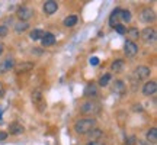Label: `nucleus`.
Returning a JSON list of instances; mask_svg holds the SVG:
<instances>
[{
    "label": "nucleus",
    "instance_id": "f257e3e1",
    "mask_svg": "<svg viewBox=\"0 0 157 145\" xmlns=\"http://www.w3.org/2000/svg\"><path fill=\"white\" fill-rule=\"evenodd\" d=\"M93 128H96V119L93 117H82L74 123V131L78 135H86Z\"/></svg>",
    "mask_w": 157,
    "mask_h": 145
},
{
    "label": "nucleus",
    "instance_id": "f03ea898",
    "mask_svg": "<svg viewBox=\"0 0 157 145\" xmlns=\"http://www.w3.org/2000/svg\"><path fill=\"white\" fill-rule=\"evenodd\" d=\"M101 110L102 106L98 100H87L82 103V106H80V112L86 116H95L98 113H101Z\"/></svg>",
    "mask_w": 157,
    "mask_h": 145
},
{
    "label": "nucleus",
    "instance_id": "7ed1b4c3",
    "mask_svg": "<svg viewBox=\"0 0 157 145\" xmlns=\"http://www.w3.org/2000/svg\"><path fill=\"white\" fill-rule=\"evenodd\" d=\"M16 16L19 17V22H28L34 16V10L29 6H19L16 10Z\"/></svg>",
    "mask_w": 157,
    "mask_h": 145
},
{
    "label": "nucleus",
    "instance_id": "20e7f679",
    "mask_svg": "<svg viewBox=\"0 0 157 145\" xmlns=\"http://www.w3.org/2000/svg\"><path fill=\"white\" fill-rule=\"evenodd\" d=\"M156 29L154 28H150V26H147L144 28L143 31H140V38L146 42V44H150V42H154L156 41Z\"/></svg>",
    "mask_w": 157,
    "mask_h": 145
},
{
    "label": "nucleus",
    "instance_id": "39448f33",
    "mask_svg": "<svg viewBox=\"0 0 157 145\" xmlns=\"http://www.w3.org/2000/svg\"><path fill=\"white\" fill-rule=\"evenodd\" d=\"M124 52H125V55L128 57V58H132V57L137 55V52H138V46L135 42L132 41H125V44H124Z\"/></svg>",
    "mask_w": 157,
    "mask_h": 145
},
{
    "label": "nucleus",
    "instance_id": "423d86ee",
    "mask_svg": "<svg viewBox=\"0 0 157 145\" xmlns=\"http://www.w3.org/2000/svg\"><path fill=\"white\" fill-rule=\"evenodd\" d=\"M83 95L86 96V97H89L90 100H95L96 97L99 96V89H98V86H96L95 83H89L84 87Z\"/></svg>",
    "mask_w": 157,
    "mask_h": 145
},
{
    "label": "nucleus",
    "instance_id": "0eeeda50",
    "mask_svg": "<svg viewBox=\"0 0 157 145\" xmlns=\"http://www.w3.org/2000/svg\"><path fill=\"white\" fill-rule=\"evenodd\" d=\"M34 67H35V64L32 61H22V62H19V64H15L13 70H15L16 74H22V72L31 71Z\"/></svg>",
    "mask_w": 157,
    "mask_h": 145
},
{
    "label": "nucleus",
    "instance_id": "6e6552de",
    "mask_svg": "<svg viewBox=\"0 0 157 145\" xmlns=\"http://www.w3.org/2000/svg\"><path fill=\"white\" fill-rule=\"evenodd\" d=\"M140 19L146 23H151L153 20L156 19V13H154V10L150 9V7H144L140 13Z\"/></svg>",
    "mask_w": 157,
    "mask_h": 145
},
{
    "label": "nucleus",
    "instance_id": "1a4fd4ad",
    "mask_svg": "<svg viewBox=\"0 0 157 145\" xmlns=\"http://www.w3.org/2000/svg\"><path fill=\"white\" fill-rule=\"evenodd\" d=\"M150 72H151V70H150V67H147V65H138V67L135 68V78L137 80H146L148 76H150Z\"/></svg>",
    "mask_w": 157,
    "mask_h": 145
},
{
    "label": "nucleus",
    "instance_id": "9d476101",
    "mask_svg": "<svg viewBox=\"0 0 157 145\" xmlns=\"http://www.w3.org/2000/svg\"><path fill=\"white\" fill-rule=\"evenodd\" d=\"M42 10H44L45 15H54L57 10H58V3H57L56 0H48V2H45L44 6H42Z\"/></svg>",
    "mask_w": 157,
    "mask_h": 145
},
{
    "label": "nucleus",
    "instance_id": "9b49d317",
    "mask_svg": "<svg viewBox=\"0 0 157 145\" xmlns=\"http://www.w3.org/2000/svg\"><path fill=\"white\" fill-rule=\"evenodd\" d=\"M13 67H15V58H13V57H7L5 60H2V61H0V74L9 71V70H12Z\"/></svg>",
    "mask_w": 157,
    "mask_h": 145
},
{
    "label": "nucleus",
    "instance_id": "f8f14e48",
    "mask_svg": "<svg viewBox=\"0 0 157 145\" xmlns=\"http://www.w3.org/2000/svg\"><path fill=\"white\" fill-rule=\"evenodd\" d=\"M156 91H157V83L154 80L147 81V83L144 84V87H143V95L144 96H153Z\"/></svg>",
    "mask_w": 157,
    "mask_h": 145
},
{
    "label": "nucleus",
    "instance_id": "ddd939ff",
    "mask_svg": "<svg viewBox=\"0 0 157 145\" xmlns=\"http://www.w3.org/2000/svg\"><path fill=\"white\" fill-rule=\"evenodd\" d=\"M119 20H121V9L117 7V9H113L112 13H111V16H109V25H111L112 28H115L118 23H119Z\"/></svg>",
    "mask_w": 157,
    "mask_h": 145
},
{
    "label": "nucleus",
    "instance_id": "4468645a",
    "mask_svg": "<svg viewBox=\"0 0 157 145\" xmlns=\"http://www.w3.org/2000/svg\"><path fill=\"white\" fill-rule=\"evenodd\" d=\"M41 44H42V46H51V45L56 44V36H54V34H51V32H45L44 36L41 38Z\"/></svg>",
    "mask_w": 157,
    "mask_h": 145
},
{
    "label": "nucleus",
    "instance_id": "2eb2a0df",
    "mask_svg": "<svg viewBox=\"0 0 157 145\" xmlns=\"http://www.w3.org/2000/svg\"><path fill=\"white\" fill-rule=\"evenodd\" d=\"M9 132H10V135H21L25 132V128L19 122H12L9 125Z\"/></svg>",
    "mask_w": 157,
    "mask_h": 145
},
{
    "label": "nucleus",
    "instance_id": "dca6fc26",
    "mask_svg": "<svg viewBox=\"0 0 157 145\" xmlns=\"http://www.w3.org/2000/svg\"><path fill=\"white\" fill-rule=\"evenodd\" d=\"M125 89L127 87H125V83H124L122 80H117L112 86V91L115 95H119V96H122L125 93Z\"/></svg>",
    "mask_w": 157,
    "mask_h": 145
},
{
    "label": "nucleus",
    "instance_id": "f3484780",
    "mask_svg": "<svg viewBox=\"0 0 157 145\" xmlns=\"http://www.w3.org/2000/svg\"><path fill=\"white\" fill-rule=\"evenodd\" d=\"M86 135H87L89 141H99L102 136H103V132H102V129H99V128H93Z\"/></svg>",
    "mask_w": 157,
    "mask_h": 145
},
{
    "label": "nucleus",
    "instance_id": "a211bd4d",
    "mask_svg": "<svg viewBox=\"0 0 157 145\" xmlns=\"http://www.w3.org/2000/svg\"><path fill=\"white\" fill-rule=\"evenodd\" d=\"M124 65H125L124 60H121V58H117V60H113V62L111 64V71H113V72H121L124 70Z\"/></svg>",
    "mask_w": 157,
    "mask_h": 145
},
{
    "label": "nucleus",
    "instance_id": "6ab92c4d",
    "mask_svg": "<svg viewBox=\"0 0 157 145\" xmlns=\"http://www.w3.org/2000/svg\"><path fill=\"white\" fill-rule=\"evenodd\" d=\"M77 16L76 15H70V16H67L64 20H63V25L66 26V28H73L74 25H77Z\"/></svg>",
    "mask_w": 157,
    "mask_h": 145
},
{
    "label": "nucleus",
    "instance_id": "aec40b11",
    "mask_svg": "<svg viewBox=\"0 0 157 145\" xmlns=\"http://www.w3.org/2000/svg\"><path fill=\"white\" fill-rule=\"evenodd\" d=\"M32 102H34L35 105H42L44 96H42V91H41V90H34V91H32Z\"/></svg>",
    "mask_w": 157,
    "mask_h": 145
},
{
    "label": "nucleus",
    "instance_id": "412c9836",
    "mask_svg": "<svg viewBox=\"0 0 157 145\" xmlns=\"http://www.w3.org/2000/svg\"><path fill=\"white\" fill-rule=\"evenodd\" d=\"M146 138H147V141H148L150 144H156V142H157V128L148 129Z\"/></svg>",
    "mask_w": 157,
    "mask_h": 145
},
{
    "label": "nucleus",
    "instance_id": "4be33fe9",
    "mask_svg": "<svg viewBox=\"0 0 157 145\" xmlns=\"http://www.w3.org/2000/svg\"><path fill=\"white\" fill-rule=\"evenodd\" d=\"M125 34L128 35V38H129L128 41H132V42H134L135 39L140 38V31H138V28H129Z\"/></svg>",
    "mask_w": 157,
    "mask_h": 145
},
{
    "label": "nucleus",
    "instance_id": "5701e85b",
    "mask_svg": "<svg viewBox=\"0 0 157 145\" xmlns=\"http://www.w3.org/2000/svg\"><path fill=\"white\" fill-rule=\"evenodd\" d=\"M44 31L42 29H34L31 34H29V38L32 39V41H41V38L44 36Z\"/></svg>",
    "mask_w": 157,
    "mask_h": 145
},
{
    "label": "nucleus",
    "instance_id": "b1692460",
    "mask_svg": "<svg viewBox=\"0 0 157 145\" xmlns=\"http://www.w3.org/2000/svg\"><path fill=\"white\" fill-rule=\"evenodd\" d=\"M111 80H112V76H111V74H103V76L99 78V81H98V83H99L101 87H106Z\"/></svg>",
    "mask_w": 157,
    "mask_h": 145
},
{
    "label": "nucleus",
    "instance_id": "393cba45",
    "mask_svg": "<svg viewBox=\"0 0 157 145\" xmlns=\"http://www.w3.org/2000/svg\"><path fill=\"white\" fill-rule=\"evenodd\" d=\"M131 19H132V16H131V12H129L128 9H121V20L129 23V22H131Z\"/></svg>",
    "mask_w": 157,
    "mask_h": 145
},
{
    "label": "nucleus",
    "instance_id": "a878e982",
    "mask_svg": "<svg viewBox=\"0 0 157 145\" xmlns=\"http://www.w3.org/2000/svg\"><path fill=\"white\" fill-rule=\"evenodd\" d=\"M29 29V23L28 22H17L16 25H15V31L16 32H25V31H28Z\"/></svg>",
    "mask_w": 157,
    "mask_h": 145
},
{
    "label": "nucleus",
    "instance_id": "bb28decb",
    "mask_svg": "<svg viewBox=\"0 0 157 145\" xmlns=\"http://www.w3.org/2000/svg\"><path fill=\"white\" fill-rule=\"evenodd\" d=\"M115 31H117L118 34H121V35H124L125 32H127V28L124 26V25H121V23H118L117 26H115Z\"/></svg>",
    "mask_w": 157,
    "mask_h": 145
},
{
    "label": "nucleus",
    "instance_id": "cd10ccee",
    "mask_svg": "<svg viewBox=\"0 0 157 145\" xmlns=\"http://www.w3.org/2000/svg\"><path fill=\"white\" fill-rule=\"evenodd\" d=\"M7 28H6L5 25H0V38H5V36H7Z\"/></svg>",
    "mask_w": 157,
    "mask_h": 145
},
{
    "label": "nucleus",
    "instance_id": "c85d7f7f",
    "mask_svg": "<svg viewBox=\"0 0 157 145\" xmlns=\"http://www.w3.org/2000/svg\"><path fill=\"white\" fill-rule=\"evenodd\" d=\"M135 142H137V138H135V136H128L127 141H125V145H135Z\"/></svg>",
    "mask_w": 157,
    "mask_h": 145
},
{
    "label": "nucleus",
    "instance_id": "c756f323",
    "mask_svg": "<svg viewBox=\"0 0 157 145\" xmlns=\"http://www.w3.org/2000/svg\"><path fill=\"white\" fill-rule=\"evenodd\" d=\"M86 145H106L105 142H102V141H89Z\"/></svg>",
    "mask_w": 157,
    "mask_h": 145
},
{
    "label": "nucleus",
    "instance_id": "7c9ffc66",
    "mask_svg": "<svg viewBox=\"0 0 157 145\" xmlns=\"http://www.w3.org/2000/svg\"><path fill=\"white\" fill-rule=\"evenodd\" d=\"M5 96V86H3V83L0 81V99Z\"/></svg>",
    "mask_w": 157,
    "mask_h": 145
},
{
    "label": "nucleus",
    "instance_id": "2f4dec72",
    "mask_svg": "<svg viewBox=\"0 0 157 145\" xmlns=\"http://www.w3.org/2000/svg\"><path fill=\"white\" fill-rule=\"evenodd\" d=\"M7 138V132H3V131H0V141H5Z\"/></svg>",
    "mask_w": 157,
    "mask_h": 145
},
{
    "label": "nucleus",
    "instance_id": "473e14b6",
    "mask_svg": "<svg viewBox=\"0 0 157 145\" xmlns=\"http://www.w3.org/2000/svg\"><path fill=\"white\" fill-rule=\"evenodd\" d=\"M90 62H92V64H93V65H98V64H99V60H98V58H96V57H93V58H92V60H90Z\"/></svg>",
    "mask_w": 157,
    "mask_h": 145
},
{
    "label": "nucleus",
    "instance_id": "72a5a7b5",
    "mask_svg": "<svg viewBox=\"0 0 157 145\" xmlns=\"http://www.w3.org/2000/svg\"><path fill=\"white\" fill-rule=\"evenodd\" d=\"M3 51H5V45H3L2 42H0V55L3 54Z\"/></svg>",
    "mask_w": 157,
    "mask_h": 145
},
{
    "label": "nucleus",
    "instance_id": "f704fd0d",
    "mask_svg": "<svg viewBox=\"0 0 157 145\" xmlns=\"http://www.w3.org/2000/svg\"><path fill=\"white\" fill-rule=\"evenodd\" d=\"M0 116H2V110H0Z\"/></svg>",
    "mask_w": 157,
    "mask_h": 145
}]
</instances>
